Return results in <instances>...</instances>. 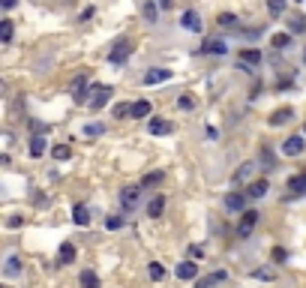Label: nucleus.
Listing matches in <instances>:
<instances>
[{"mask_svg":"<svg viewBox=\"0 0 306 288\" xmlns=\"http://www.w3.org/2000/svg\"><path fill=\"white\" fill-rule=\"evenodd\" d=\"M108 96H111V87H105V84H96V87L90 90V99H87V105H90L93 111H99V108H105Z\"/></svg>","mask_w":306,"mask_h":288,"instance_id":"f257e3e1","label":"nucleus"},{"mask_svg":"<svg viewBox=\"0 0 306 288\" xmlns=\"http://www.w3.org/2000/svg\"><path fill=\"white\" fill-rule=\"evenodd\" d=\"M258 216H261L258 210H243V213H240V225H237V234H240V237H249V234H252V228L258 225Z\"/></svg>","mask_w":306,"mask_h":288,"instance_id":"f03ea898","label":"nucleus"},{"mask_svg":"<svg viewBox=\"0 0 306 288\" xmlns=\"http://www.w3.org/2000/svg\"><path fill=\"white\" fill-rule=\"evenodd\" d=\"M180 27H183V30H189V33H201V27H204V24H201V15H198V12L186 9V12H183V18H180Z\"/></svg>","mask_w":306,"mask_h":288,"instance_id":"7ed1b4c3","label":"nucleus"},{"mask_svg":"<svg viewBox=\"0 0 306 288\" xmlns=\"http://www.w3.org/2000/svg\"><path fill=\"white\" fill-rule=\"evenodd\" d=\"M240 63H243V66H240L243 72H252V69L261 63V51H255V48H243V51H240Z\"/></svg>","mask_w":306,"mask_h":288,"instance_id":"20e7f679","label":"nucleus"},{"mask_svg":"<svg viewBox=\"0 0 306 288\" xmlns=\"http://www.w3.org/2000/svg\"><path fill=\"white\" fill-rule=\"evenodd\" d=\"M138 195H141L138 186H123V189H120V204H123L126 210H132V207L138 204Z\"/></svg>","mask_w":306,"mask_h":288,"instance_id":"39448f33","label":"nucleus"},{"mask_svg":"<svg viewBox=\"0 0 306 288\" xmlns=\"http://www.w3.org/2000/svg\"><path fill=\"white\" fill-rule=\"evenodd\" d=\"M303 138H300V135H291V138H285V141H282V153H285V156H300V153H303Z\"/></svg>","mask_w":306,"mask_h":288,"instance_id":"423d86ee","label":"nucleus"},{"mask_svg":"<svg viewBox=\"0 0 306 288\" xmlns=\"http://www.w3.org/2000/svg\"><path fill=\"white\" fill-rule=\"evenodd\" d=\"M129 51H132V45H129V42L123 39V42H117V45L111 48V54H108V60H111V63H123V60L129 57Z\"/></svg>","mask_w":306,"mask_h":288,"instance_id":"0eeeda50","label":"nucleus"},{"mask_svg":"<svg viewBox=\"0 0 306 288\" xmlns=\"http://www.w3.org/2000/svg\"><path fill=\"white\" fill-rule=\"evenodd\" d=\"M225 207L243 213V210H246V195H243V192H228V195H225Z\"/></svg>","mask_w":306,"mask_h":288,"instance_id":"6e6552de","label":"nucleus"},{"mask_svg":"<svg viewBox=\"0 0 306 288\" xmlns=\"http://www.w3.org/2000/svg\"><path fill=\"white\" fill-rule=\"evenodd\" d=\"M72 261H75V246L66 240V243H60V249H57V264L66 267V264H72Z\"/></svg>","mask_w":306,"mask_h":288,"instance_id":"1a4fd4ad","label":"nucleus"},{"mask_svg":"<svg viewBox=\"0 0 306 288\" xmlns=\"http://www.w3.org/2000/svg\"><path fill=\"white\" fill-rule=\"evenodd\" d=\"M174 273H177V279H195V276H198V264H195L192 258H189V261H180Z\"/></svg>","mask_w":306,"mask_h":288,"instance_id":"9d476101","label":"nucleus"},{"mask_svg":"<svg viewBox=\"0 0 306 288\" xmlns=\"http://www.w3.org/2000/svg\"><path fill=\"white\" fill-rule=\"evenodd\" d=\"M168 78H171V72H168V69H150V72H144V84H147V87L162 84V81H168Z\"/></svg>","mask_w":306,"mask_h":288,"instance_id":"9b49d317","label":"nucleus"},{"mask_svg":"<svg viewBox=\"0 0 306 288\" xmlns=\"http://www.w3.org/2000/svg\"><path fill=\"white\" fill-rule=\"evenodd\" d=\"M147 132H150V135H168V132H171V123H168L165 117H153V120L147 123Z\"/></svg>","mask_w":306,"mask_h":288,"instance_id":"f8f14e48","label":"nucleus"},{"mask_svg":"<svg viewBox=\"0 0 306 288\" xmlns=\"http://www.w3.org/2000/svg\"><path fill=\"white\" fill-rule=\"evenodd\" d=\"M72 99H75V102H87V81H84L81 75L72 81Z\"/></svg>","mask_w":306,"mask_h":288,"instance_id":"ddd939ff","label":"nucleus"},{"mask_svg":"<svg viewBox=\"0 0 306 288\" xmlns=\"http://www.w3.org/2000/svg\"><path fill=\"white\" fill-rule=\"evenodd\" d=\"M162 210H165V195H156V198L147 204V216H150V219H159Z\"/></svg>","mask_w":306,"mask_h":288,"instance_id":"4468645a","label":"nucleus"},{"mask_svg":"<svg viewBox=\"0 0 306 288\" xmlns=\"http://www.w3.org/2000/svg\"><path fill=\"white\" fill-rule=\"evenodd\" d=\"M288 192H294V195H306V174H294V177H288Z\"/></svg>","mask_w":306,"mask_h":288,"instance_id":"2eb2a0df","label":"nucleus"},{"mask_svg":"<svg viewBox=\"0 0 306 288\" xmlns=\"http://www.w3.org/2000/svg\"><path fill=\"white\" fill-rule=\"evenodd\" d=\"M147 114H150V102H147V99L132 102V117H135V120H144Z\"/></svg>","mask_w":306,"mask_h":288,"instance_id":"dca6fc26","label":"nucleus"},{"mask_svg":"<svg viewBox=\"0 0 306 288\" xmlns=\"http://www.w3.org/2000/svg\"><path fill=\"white\" fill-rule=\"evenodd\" d=\"M291 120V108H276L273 114H270V126H282V123H288Z\"/></svg>","mask_w":306,"mask_h":288,"instance_id":"f3484780","label":"nucleus"},{"mask_svg":"<svg viewBox=\"0 0 306 288\" xmlns=\"http://www.w3.org/2000/svg\"><path fill=\"white\" fill-rule=\"evenodd\" d=\"M267 192H270V186H267V180H255V183L249 186V192H246V195H249V198H264Z\"/></svg>","mask_w":306,"mask_h":288,"instance_id":"a211bd4d","label":"nucleus"},{"mask_svg":"<svg viewBox=\"0 0 306 288\" xmlns=\"http://www.w3.org/2000/svg\"><path fill=\"white\" fill-rule=\"evenodd\" d=\"M72 219H75V225H81V228H84V225L90 222V213H87V207H84V204H75V207H72Z\"/></svg>","mask_w":306,"mask_h":288,"instance_id":"6ab92c4d","label":"nucleus"},{"mask_svg":"<svg viewBox=\"0 0 306 288\" xmlns=\"http://www.w3.org/2000/svg\"><path fill=\"white\" fill-rule=\"evenodd\" d=\"M78 282H81V288H99V276H96L93 270H81Z\"/></svg>","mask_w":306,"mask_h":288,"instance_id":"aec40b11","label":"nucleus"},{"mask_svg":"<svg viewBox=\"0 0 306 288\" xmlns=\"http://www.w3.org/2000/svg\"><path fill=\"white\" fill-rule=\"evenodd\" d=\"M201 51H207V54H225L228 48H225V42H222V39H210Z\"/></svg>","mask_w":306,"mask_h":288,"instance_id":"412c9836","label":"nucleus"},{"mask_svg":"<svg viewBox=\"0 0 306 288\" xmlns=\"http://www.w3.org/2000/svg\"><path fill=\"white\" fill-rule=\"evenodd\" d=\"M45 144H48V141H45L42 135H33V141H30V156H42V153H45Z\"/></svg>","mask_w":306,"mask_h":288,"instance_id":"4be33fe9","label":"nucleus"},{"mask_svg":"<svg viewBox=\"0 0 306 288\" xmlns=\"http://www.w3.org/2000/svg\"><path fill=\"white\" fill-rule=\"evenodd\" d=\"M51 156H54L57 162H63V159H69V156H72V147H69V144H57V147L51 150Z\"/></svg>","mask_w":306,"mask_h":288,"instance_id":"5701e85b","label":"nucleus"},{"mask_svg":"<svg viewBox=\"0 0 306 288\" xmlns=\"http://www.w3.org/2000/svg\"><path fill=\"white\" fill-rule=\"evenodd\" d=\"M3 273H6V276H18V273H21V261H18V258L12 255V258L6 261V267H3Z\"/></svg>","mask_w":306,"mask_h":288,"instance_id":"b1692460","label":"nucleus"},{"mask_svg":"<svg viewBox=\"0 0 306 288\" xmlns=\"http://www.w3.org/2000/svg\"><path fill=\"white\" fill-rule=\"evenodd\" d=\"M303 30H306V18L303 15H297V18L288 21V33H303Z\"/></svg>","mask_w":306,"mask_h":288,"instance_id":"393cba45","label":"nucleus"},{"mask_svg":"<svg viewBox=\"0 0 306 288\" xmlns=\"http://www.w3.org/2000/svg\"><path fill=\"white\" fill-rule=\"evenodd\" d=\"M270 45H273V48H285V45H291V33H276V36L270 39Z\"/></svg>","mask_w":306,"mask_h":288,"instance_id":"a878e982","label":"nucleus"},{"mask_svg":"<svg viewBox=\"0 0 306 288\" xmlns=\"http://www.w3.org/2000/svg\"><path fill=\"white\" fill-rule=\"evenodd\" d=\"M162 177H165L162 171H150V174L141 180V186H144V189H147V186H156V183H162Z\"/></svg>","mask_w":306,"mask_h":288,"instance_id":"bb28decb","label":"nucleus"},{"mask_svg":"<svg viewBox=\"0 0 306 288\" xmlns=\"http://www.w3.org/2000/svg\"><path fill=\"white\" fill-rule=\"evenodd\" d=\"M0 39H3V42H9V39H12V21H9V18H3V21H0Z\"/></svg>","mask_w":306,"mask_h":288,"instance_id":"cd10ccee","label":"nucleus"},{"mask_svg":"<svg viewBox=\"0 0 306 288\" xmlns=\"http://www.w3.org/2000/svg\"><path fill=\"white\" fill-rule=\"evenodd\" d=\"M177 108H180V111H192V108H195V99H192L189 93H183V96L177 99Z\"/></svg>","mask_w":306,"mask_h":288,"instance_id":"c85d7f7f","label":"nucleus"},{"mask_svg":"<svg viewBox=\"0 0 306 288\" xmlns=\"http://www.w3.org/2000/svg\"><path fill=\"white\" fill-rule=\"evenodd\" d=\"M252 276H255V279H264V282H273V279H276V273H273V270H267V267L252 270Z\"/></svg>","mask_w":306,"mask_h":288,"instance_id":"c756f323","label":"nucleus"},{"mask_svg":"<svg viewBox=\"0 0 306 288\" xmlns=\"http://www.w3.org/2000/svg\"><path fill=\"white\" fill-rule=\"evenodd\" d=\"M285 0H267V9H270V15H282L285 12Z\"/></svg>","mask_w":306,"mask_h":288,"instance_id":"7c9ffc66","label":"nucleus"},{"mask_svg":"<svg viewBox=\"0 0 306 288\" xmlns=\"http://www.w3.org/2000/svg\"><path fill=\"white\" fill-rule=\"evenodd\" d=\"M219 279H225V273H222V270H219V273H210L207 279H201V282H198L195 288H210L213 282H219Z\"/></svg>","mask_w":306,"mask_h":288,"instance_id":"2f4dec72","label":"nucleus"},{"mask_svg":"<svg viewBox=\"0 0 306 288\" xmlns=\"http://www.w3.org/2000/svg\"><path fill=\"white\" fill-rule=\"evenodd\" d=\"M141 12H144V18H147V21L153 24V21H156V12H159V9H156V3H144V9H141Z\"/></svg>","mask_w":306,"mask_h":288,"instance_id":"473e14b6","label":"nucleus"},{"mask_svg":"<svg viewBox=\"0 0 306 288\" xmlns=\"http://www.w3.org/2000/svg\"><path fill=\"white\" fill-rule=\"evenodd\" d=\"M126 114H132V105H126V102H117V105H114V117L120 120V117H126Z\"/></svg>","mask_w":306,"mask_h":288,"instance_id":"72a5a7b5","label":"nucleus"},{"mask_svg":"<svg viewBox=\"0 0 306 288\" xmlns=\"http://www.w3.org/2000/svg\"><path fill=\"white\" fill-rule=\"evenodd\" d=\"M162 276H165V267H162L159 261H153V264H150V279H162Z\"/></svg>","mask_w":306,"mask_h":288,"instance_id":"f704fd0d","label":"nucleus"},{"mask_svg":"<svg viewBox=\"0 0 306 288\" xmlns=\"http://www.w3.org/2000/svg\"><path fill=\"white\" fill-rule=\"evenodd\" d=\"M219 24H222V27H234V24H237V18H234L231 12H222V15H219Z\"/></svg>","mask_w":306,"mask_h":288,"instance_id":"c9c22d12","label":"nucleus"},{"mask_svg":"<svg viewBox=\"0 0 306 288\" xmlns=\"http://www.w3.org/2000/svg\"><path fill=\"white\" fill-rule=\"evenodd\" d=\"M84 132H87V135H102V132H105V126H102V123H87V126H84Z\"/></svg>","mask_w":306,"mask_h":288,"instance_id":"e433bc0d","label":"nucleus"},{"mask_svg":"<svg viewBox=\"0 0 306 288\" xmlns=\"http://www.w3.org/2000/svg\"><path fill=\"white\" fill-rule=\"evenodd\" d=\"M120 225H123V216H108V222H105V228H108V231H117Z\"/></svg>","mask_w":306,"mask_h":288,"instance_id":"4c0bfd02","label":"nucleus"},{"mask_svg":"<svg viewBox=\"0 0 306 288\" xmlns=\"http://www.w3.org/2000/svg\"><path fill=\"white\" fill-rule=\"evenodd\" d=\"M252 168H255V165H252V162H246V165H240V171H237V180H246V177H249V171H252Z\"/></svg>","mask_w":306,"mask_h":288,"instance_id":"58836bf2","label":"nucleus"},{"mask_svg":"<svg viewBox=\"0 0 306 288\" xmlns=\"http://www.w3.org/2000/svg\"><path fill=\"white\" fill-rule=\"evenodd\" d=\"M33 132H36V135H45V132H48V126H45V123H33Z\"/></svg>","mask_w":306,"mask_h":288,"instance_id":"ea45409f","label":"nucleus"},{"mask_svg":"<svg viewBox=\"0 0 306 288\" xmlns=\"http://www.w3.org/2000/svg\"><path fill=\"white\" fill-rule=\"evenodd\" d=\"M273 261H285V249L276 246V249H273Z\"/></svg>","mask_w":306,"mask_h":288,"instance_id":"a19ab883","label":"nucleus"},{"mask_svg":"<svg viewBox=\"0 0 306 288\" xmlns=\"http://www.w3.org/2000/svg\"><path fill=\"white\" fill-rule=\"evenodd\" d=\"M201 255V246H189V258H198Z\"/></svg>","mask_w":306,"mask_h":288,"instance_id":"79ce46f5","label":"nucleus"},{"mask_svg":"<svg viewBox=\"0 0 306 288\" xmlns=\"http://www.w3.org/2000/svg\"><path fill=\"white\" fill-rule=\"evenodd\" d=\"M0 3H3V9H12V6H15L18 0H0Z\"/></svg>","mask_w":306,"mask_h":288,"instance_id":"37998d69","label":"nucleus"},{"mask_svg":"<svg viewBox=\"0 0 306 288\" xmlns=\"http://www.w3.org/2000/svg\"><path fill=\"white\" fill-rule=\"evenodd\" d=\"M171 3H174V0H159V6H162V9H171Z\"/></svg>","mask_w":306,"mask_h":288,"instance_id":"c03bdc74","label":"nucleus"},{"mask_svg":"<svg viewBox=\"0 0 306 288\" xmlns=\"http://www.w3.org/2000/svg\"><path fill=\"white\" fill-rule=\"evenodd\" d=\"M303 60H306V54H303Z\"/></svg>","mask_w":306,"mask_h":288,"instance_id":"a18cd8bd","label":"nucleus"},{"mask_svg":"<svg viewBox=\"0 0 306 288\" xmlns=\"http://www.w3.org/2000/svg\"><path fill=\"white\" fill-rule=\"evenodd\" d=\"M303 129H306V126H303Z\"/></svg>","mask_w":306,"mask_h":288,"instance_id":"49530a36","label":"nucleus"}]
</instances>
